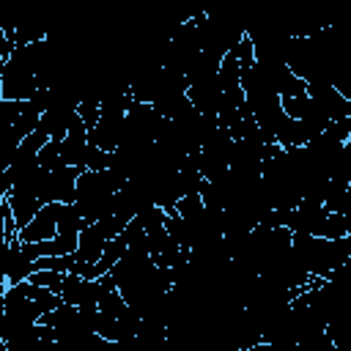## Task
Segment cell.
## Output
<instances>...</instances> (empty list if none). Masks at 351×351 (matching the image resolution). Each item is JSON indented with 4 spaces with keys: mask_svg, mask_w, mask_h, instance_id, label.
<instances>
[{
    "mask_svg": "<svg viewBox=\"0 0 351 351\" xmlns=\"http://www.w3.org/2000/svg\"><path fill=\"white\" fill-rule=\"evenodd\" d=\"M5 288H8V280H5V274L0 269V313H3V304H5Z\"/></svg>",
    "mask_w": 351,
    "mask_h": 351,
    "instance_id": "obj_12",
    "label": "cell"
},
{
    "mask_svg": "<svg viewBox=\"0 0 351 351\" xmlns=\"http://www.w3.org/2000/svg\"><path fill=\"white\" fill-rule=\"evenodd\" d=\"M74 118H77V107H52V110H44V112H41L38 129H41L49 140H63Z\"/></svg>",
    "mask_w": 351,
    "mask_h": 351,
    "instance_id": "obj_6",
    "label": "cell"
},
{
    "mask_svg": "<svg viewBox=\"0 0 351 351\" xmlns=\"http://www.w3.org/2000/svg\"><path fill=\"white\" fill-rule=\"evenodd\" d=\"M36 261H38V247L30 244V241H22V239H8V252H5V261H3V274L8 280V285L14 282H22L27 280L33 271H36Z\"/></svg>",
    "mask_w": 351,
    "mask_h": 351,
    "instance_id": "obj_1",
    "label": "cell"
},
{
    "mask_svg": "<svg viewBox=\"0 0 351 351\" xmlns=\"http://www.w3.org/2000/svg\"><path fill=\"white\" fill-rule=\"evenodd\" d=\"M121 129H123V115L99 112V121L88 129V143H93L104 151H115L121 143Z\"/></svg>",
    "mask_w": 351,
    "mask_h": 351,
    "instance_id": "obj_5",
    "label": "cell"
},
{
    "mask_svg": "<svg viewBox=\"0 0 351 351\" xmlns=\"http://www.w3.org/2000/svg\"><path fill=\"white\" fill-rule=\"evenodd\" d=\"M30 282H36V285H41V288H47V291H60V285H63V271H52V269H36L30 277H27Z\"/></svg>",
    "mask_w": 351,
    "mask_h": 351,
    "instance_id": "obj_10",
    "label": "cell"
},
{
    "mask_svg": "<svg viewBox=\"0 0 351 351\" xmlns=\"http://www.w3.org/2000/svg\"><path fill=\"white\" fill-rule=\"evenodd\" d=\"M304 93L332 118V121H337V118H348L351 115V99L348 96H343L332 82H307V88H304Z\"/></svg>",
    "mask_w": 351,
    "mask_h": 351,
    "instance_id": "obj_3",
    "label": "cell"
},
{
    "mask_svg": "<svg viewBox=\"0 0 351 351\" xmlns=\"http://www.w3.org/2000/svg\"><path fill=\"white\" fill-rule=\"evenodd\" d=\"M58 206L60 203H44L30 222H25L19 230H16V239L22 241H30V244H38V241H47L58 233Z\"/></svg>",
    "mask_w": 351,
    "mask_h": 351,
    "instance_id": "obj_4",
    "label": "cell"
},
{
    "mask_svg": "<svg viewBox=\"0 0 351 351\" xmlns=\"http://www.w3.org/2000/svg\"><path fill=\"white\" fill-rule=\"evenodd\" d=\"M126 247H129V241H126L123 233L107 239V244H104V250H101V255H99V261H96V269H93L96 277H99V274H107V271L112 269V263L126 252Z\"/></svg>",
    "mask_w": 351,
    "mask_h": 351,
    "instance_id": "obj_7",
    "label": "cell"
},
{
    "mask_svg": "<svg viewBox=\"0 0 351 351\" xmlns=\"http://www.w3.org/2000/svg\"><path fill=\"white\" fill-rule=\"evenodd\" d=\"M60 299L66 304L74 307H96L99 302V282L96 277H82L77 271H66L63 274V285H60Z\"/></svg>",
    "mask_w": 351,
    "mask_h": 351,
    "instance_id": "obj_2",
    "label": "cell"
},
{
    "mask_svg": "<svg viewBox=\"0 0 351 351\" xmlns=\"http://www.w3.org/2000/svg\"><path fill=\"white\" fill-rule=\"evenodd\" d=\"M228 52L239 60V66H241V69H247V66H252V63H255V47H252V41H250L247 36H244V38H239Z\"/></svg>",
    "mask_w": 351,
    "mask_h": 351,
    "instance_id": "obj_11",
    "label": "cell"
},
{
    "mask_svg": "<svg viewBox=\"0 0 351 351\" xmlns=\"http://www.w3.org/2000/svg\"><path fill=\"white\" fill-rule=\"evenodd\" d=\"M88 222L80 217L74 203H60L58 206V233H80Z\"/></svg>",
    "mask_w": 351,
    "mask_h": 351,
    "instance_id": "obj_9",
    "label": "cell"
},
{
    "mask_svg": "<svg viewBox=\"0 0 351 351\" xmlns=\"http://www.w3.org/2000/svg\"><path fill=\"white\" fill-rule=\"evenodd\" d=\"M77 239L80 233H55L47 241H38V258L41 255H71L77 250Z\"/></svg>",
    "mask_w": 351,
    "mask_h": 351,
    "instance_id": "obj_8",
    "label": "cell"
}]
</instances>
